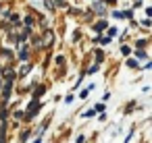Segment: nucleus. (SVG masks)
I'll return each mask as SVG.
<instances>
[{
	"label": "nucleus",
	"instance_id": "nucleus-1",
	"mask_svg": "<svg viewBox=\"0 0 152 143\" xmlns=\"http://www.w3.org/2000/svg\"><path fill=\"white\" fill-rule=\"evenodd\" d=\"M94 9H96L98 13H102V15H104V6H102V4H98V2H96V4H94Z\"/></svg>",
	"mask_w": 152,
	"mask_h": 143
},
{
	"label": "nucleus",
	"instance_id": "nucleus-2",
	"mask_svg": "<svg viewBox=\"0 0 152 143\" xmlns=\"http://www.w3.org/2000/svg\"><path fill=\"white\" fill-rule=\"evenodd\" d=\"M104 27H106V23H104V21H100V23L96 25V29H98V31H100V29H104Z\"/></svg>",
	"mask_w": 152,
	"mask_h": 143
}]
</instances>
